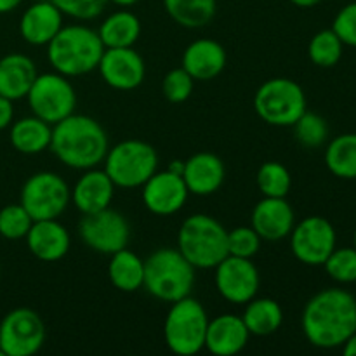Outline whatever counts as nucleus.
<instances>
[{
    "mask_svg": "<svg viewBox=\"0 0 356 356\" xmlns=\"http://www.w3.org/2000/svg\"><path fill=\"white\" fill-rule=\"evenodd\" d=\"M296 225L294 209L285 198L264 197L256 204L250 218V226L261 240L278 242L291 235Z\"/></svg>",
    "mask_w": 356,
    "mask_h": 356,
    "instance_id": "f3484780",
    "label": "nucleus"
},
{
    "mask_svg": "<svg viewBox=\"0 0 356 356\" xmlns=\"http://www.w3.org/2000/svg\"><path fill=\"white\" fill-rule=\"evenodd\" d=\"M332 30L343 40L344 45L356 47V2L348 3L334 17Z\"/></svg>",
    "mask_w": 356,
    "mask_h": 356,
    "instance_id": "58836bf2",
    "label": "nucleus"
},
{
    "mask_svg": "<svg viewBox=\"0 0 356 356\" xmlns=\"http://www.w3.org/2000/svg\"><path fill=\"white\" fill-rule=\"evenodd\" d=\"M141 188L143 204L155 216L176 214L184 207L190 195L183 176H177L170 170H156Z\"/></svg>",
    "mask_w": 356,
    "mask_h": 356,
    "instance_id": "dca6fc26",
    "label": "nucleus"
},
{
    "mask_svg": "<svg viewBox=\"0 0 356 356\" xmlns=\"http://www.w3.org/2000/svg\"><path fill=\"white\" fill-rule=\"evenodd\" d=\"M115 184L106 174V170L87 169L72 188V204L83 214L103 211L110 207L115 195Z\"/></svg>",
    "mask_w": 356,
    "mask_h": 356,
    "instance_id": "aec40b11",
    "label": "nucleus"
},
{
    "mask_svg": "<svg viewBox=\"0 0 356 356\" xmlns=\"http://www.w3.org/2000/svg\"><path fill=\"white\" fill-rule=\"evenodd\" d=\"M219 296L232 305H247L259 292L261 275L256 264L245 257L226 256L214 268Z\"/></svg>",
    "mask_w": 356,
    "mask_h": 356,
    "instance_id": "4468645a",
    "label": "nucleus"
},
{
    "mask_svg": "<svg viewBox=\"0 0 356 356\" xmlns=\"http://www.w3.org/2000/svg\"><path fill=\"white\" fill-rule=\"evenodd\" d=\"M28 104L35 117L54 125L75 113L76 92L68 76L58 72L40 73L26 94Z\"/></svg>",
    "mask_w": 356,
    "mask_h": 356,
    "instance_id": "9d476101",
    "label": "nucleus"
},
{
    "mask_svg": "<svg viewBox=\"0 0 356 356\" xmlns=\"http://www.w3.org/2000/svg\"><path fill=\"white\" fill-rule=\"evenodd\" d=\"M209 315L191 296L170 305L163 322V339L174 355L193 356L205 348Z\"/></svg>",
    "mask_w": 356,
    "mask_h": 356,
    "instance_id": "423d86ee",
    "label": "nucleus"
},
{
    "mask_svg": "<svg viewBox=\"0 0 356 356\" xmlns=\"http://www.w3.org/2000/svg\"><path fill=\"white\" fill-rule=\"evenodd\" d=\"M38 72L33 59L26 54L10 52L0 59V96L10 101L26 97Z\"/></svg>",
    "mask_w": 356,
    "mask_h": 356,
    "instance_id": "b1692460",
    "label": "nucleus"
},
{
    "mask_svg": "<svg viewBox=\"0 0 356 356\" xmlns=\"http://www.w3.org/2000/svg\"><path fill=\"white\" fill-rule=\"evenodd\" d=\"M195 285V266L177 249H159L145 259L143 287L169 305L188 298Z\"/></svg>",
    "mask_w": 356,
    "mask_h": 356,
    "instance_id": "39448f33",
    "label": "nucleus"
},
{
    "mask_svg": "<svg viewBox=\"0 0 356 356\" xmlns=\"http://www.w3.org/2000/svg\"><path fill=\"white\" fill-rule=\"evenodd\" d=\"M327 275L339 284H353L356 282V249L343 247L334 249L332 254L323 263Z\"/></svg>",
    "mask_w": 356,
    "mask_h": 356,
    "instance_id": "f704fd0d",
    "label": "nucleus"
},
{
    "mask_svg": "<svg viewBox=\"0 0 356 356\" xmlns=\"http://www.w3.org/2000/svg\"><path fill=\"white\" fill-rule=\"evenodd\" d=\"M108 278L120 292H136L145 282V261L127 247L111 254L108 263Z\"/></svg>",
    "mask_w": 356,
    "mask_h": 356,
    "instance_id": "a878e982",
    "label": "nucleus"
},
{
    "mask_svg": "<svg viewBox=\"0 0 356 356\" xmlns=\"http://www.w3.org/2000/svg\"><path fill=\"white\" fill-rule=\"evenodd\" d=\"M104 45L97 31L83 24H68L47 44V59L54 72L82 76L97 70Z\"/></svg>",
    "mask_w": 356,
    "mask_h": 356,
    "instance_id": "7ed1b4c3",
    "label": "nucleus"
},
{
    "mask_svg": "<svg viewBox=\"0 0 356 356\" xmlns=\"http://www.w3.org/2000/svg\"><path fill=\"white\" fill-rule=\"evenodd\" d=\"M14 120V106L13 101L0 96V131L9 127Z\"/></svg>",
    "mask_w": 356,
    "mask_h": 356,
    "instance_id": "ea45409f",
    "label": "nucleus"
},
{
    "mask_svg": "<svg viewBox=\"0 0 356 356\" xmlns=\"http://www.w3.org/2000/svg\"><path fill=\"white\" fill-rule=\"evenodd\" d=\"M19 204L33 221L58 219L72 204V188L59 174L42 170L24 181Z\"/></svg>",
    "mask_w": 356,
    "mask_h": 356,
    "instance_id": "1a4fd4ad",
    "label": "nucleus"
},
{
    "mask_svg": "<svg viewBox=\"0 0 356 356\" xmlns=\"http://www.w3.org/2000/svg\"><path fill=\"white\" fill-rule=\"evenodd\" d=\"M63 14L80 21H90L103 14L108 0H51Z\"/></svg>",
    "mask_w": 356,
    "mask_h": 356,
    "instance_id": "4c0bfd02",
    "label": "nucleus"
},
{
    "mask_svg": "<svg viewBox=\"0 0 356 356\" xmlns=\"http://www.w3.org/2000/svg\"><path fill=\"white\" fill-rule=\"evenodd\" d=\"M52 138V125L42 118L24 117L10 124V145L16 152L24 155H37L49 149Z\"/></svg>",
    "mask_w": 356,
    "mask_h": 356,
    "instance_id": "393cba45",
    "label": "nucleus"
},
{
    "mask_svg": "<svg viewBox=\"0 0 356 356\" xmlns=\"http://www.w3.org/2000/svg\"><path fill=\"white\" fill-rule=\"evenodd\" d=\"M341 348H343V353L346 356H356V330L348 337L346 343Z\"/></svg>",
    "mask_w": 356,
    "mask_h": 356,
    "instance_id": "a19ab883",
    "label": "nucleus"
},
{
    "mask_svg": "<svg viewBox=\"0 0 356 356\" xmlns=\"http://www.w3.org/2000/svg\"><path fill=\"white\" fill-rule=\"evenodd\" d=\"M228 56L225 47L212 38H198L191 42L183 52L181 66L198 82H207L219 76L225 70Z\"/></svg>",
    "mask_w": 356,
    "mask_h": 356,
    "instance_id": "6ab92c4d",
    "label": "nucleus"
},
{
    "mask_svg": "<svg viewBox=\"0 0 356 356\" xmlns=\"http://www.w3.org/2000/svg\"><path fill=\"white\" fill-rule=\"evenodd\" d=\"M325 165L339 179H356V134L334 138L325 149Z\"/></svg>",
    "mask_w": 356,
    "mask_h": 356,
    "instance_id": "c756f323",
    "label": "nucleus"
},
{
    "mask_svg": "<svg viewBox=\"0 0 356 356\" xmlns=\"http://www.w3.org/2000/svg\"><path fill=\"white\" fill-rule=\"evenodd\" d=\"M261 249V236L252 226H238L228 232V256L252 259Z\"/></svg>",
    "mask_w": 356,
    "mask_h": 356,
    "instance_id": "c9c22d12",
    "label": "nucleus"
},
{
    "mask_svg": "<svg viewBox=\"0 0 356 356\" xmlns=\"http://www.w3.org/2000/svg\"><path fill=\"white\" fill-rule=\"evenodd\" d=\"M97 72L111 89L134 90L145 80L146 65L141 54L132 47H113L104 49Z\"/></svg>",
    "mask_w": 356,
    "mask_h": 356,
    "instance_id": "2eb2a0df",
    "label": "nucleus"
},
{
    "mask_svg": "<svg viewBox=\"0 0 356 356\" xmlns=\"http://www.w3.org/2000/svg\"><path fill=\"white\" fill-rule=\"evenodd\" d=\"M301 325L313 346L341 348L356 330V299L343 289H325L306 302Z\"/></svg>",
    "mask_w": 356,
    "mask_h": 356,
    "instance_id": "f257e3e1",
    "label": "nucleus"
},
{
    "mask_svg": "<svg viewBox=\"0 0 356 356\" xmlns=\"http://www.w3.org/2000/svg\"><path fill=\"white\" fill-rule=\"evenodd\" d=\"M177 250L195 270H214L228 256V229L212 216H190L177 233Z\"/></svg>",
    "mask_w": 356,
    "mask_h": 356,
    "instance_id": "20e7f679",
    "label": "nucleus"
},
{
    "mask_svg": "<svg viewBox=\"0 0 356 356\" xmlns=\"http://www.w3.org/2000/svg\"><path fill=\"white\" fill-rule=\"evenodd\" d=\"M292 176L280 162H264L257 170V188L263 197L285 198L291 191Z\"/></svg>",
    "mask_w": 356,
    "mask_h": 356,
    "instance_id": "2f4dec72",
    "label": "nucleus"
},
{
    "mask_svg": "<svg viewBox=\"0 0 356 356\" xmlns=\"http://www.w3.org/2000/svg\"><path fill=\"white\" fill-rule=\"evenodd\" d=\"M243 323L250 336H271L277 332L284 322L282 306L271 298H254L245 305L242 315Z\"/></svg>",
    "mask_w": 356,
    "mask_h": 356,
    "instance_id": "cd10ccee",
    "label": "nucleus"
},
{
    "mask_svg": "<svg viewBox=\"0 0 356 356\" xmlns=\"http://www.w3.org/2000/svg\"><path fill=\"white\" fill-rule=\"evenodd\" d=\"M79 233L90 250L111 256L127 247L131 226L120 212L108 207L92 214H83L79 222Z\"/></svg>",
    "mask_w": 356,
    "mask_h": 356,
    "instance_id": "ddd939ff",
    "label": "nucleus"
},
{
    "mask_svg": "<svg viewBox=\"0 0 356 356\" xmlns=\"http://www.w3.org/2000/svg\"><path fill=\"white\" fill-rule=\"evenodd\" d=\"M225 163L214 153L200 152L184 160L183 179L191 195L209 197L216 193L225 183Z\"/></svg>",
    "mask_w": 356,
    "mask_h": 356,
    "instance_id": "4be33fe9",
    "label": "nucleus"
},
{
    "mask_svg": "<svg viewBox=\"0 0 356 356\" xmlns=\"http://www.w3.org/2000/svg\"><path fill=\"white\" fill-rule=\"evenodd\" d=\"M97 35L104 49L132 47L141 37V21L131 10H117L101 23Z\"/></svg>",
    "mask_w": 356,
    "mask_h": 356,
    "instance_id": "bb28decb",
    "label": "nucleus"
},
{
    "mask_svg": "<svg viewBox=\"0 0 356 356\" xmlns=\"http://www.w3.org/2000/svg\"><path fill=\"white\" fill-rule=\"evenodd\" d=\"M250 332L247 330L242 316L225 313L209 320L205 334V348L216 356L238 355L247 346Z\"/></svg>",
    "mask_w": 356,
    "mask_h": 356,
    "instance_id": "412c9836",
    "label": "nucleus"
},
{
    "mask_svg": "<svg viewBox=\"0 0 356 356\" xmlns=\"http://www.w3.org/2000/svg\"><path fill=\"white\" fill-rule=\"evenodd\" d=\"M63 16L51 0L31 3L21 16V37L30 45H47L63 28Z\"/></svg>",
    "mask_w": 356,
    "mask_h": 356,
    "instance_id": "5701e85b",
    "label": "nucleus"
},
{
    "mask_svg": "<svg viewBox=\"0 0 356 356\" xmlns=\"http://www.w3.org/2000/svg\"><path fill=\"white\" fill-rule=\"evenodd\" d=\"M33 219L21 204H10L0 209V236L7 240H21L28 235Z\"/></svg>",
    "mask_w": 356,
    "mask_h": 356,
    "instance_id": "72a5a7b5",
    "label": "nucleus"
},
{
    "mask_svg": "<svg viewBox=\"0 0 356 356\" xmlns=\"http://www.w3.org/2000/svg\"><path fill=\"white\" fill-rule=\"evenodd\" d=\"M291 249L296 259L306 266H323L337 245L332 222L322 216H309L291 232Z\"/></svg>",
    "mask_w": 356,
    "mask_h": 356,
    "instance_id": "f8f14e48",
    "label": "nucleus"
},
{
    "mask_svg": "<svg viewBox=\"0 0 356 356\" xmlns=\"http://www.w3.org/2000/svg\"><path fill=\"white\" fill-rule=\"evenodd\" d=\"M104 170L115 186L132 190L141 188L159 169V155L149 143L125 139L108 149Z\"/></svg>",
    "mask_w": 356,
    "mask_h": 356,
    "instance_id": "0eeeda50",
    "label": "nucleus"
},
{
    "mask_svg": "<svg viewBox=\"0 0 356 356\" xmlns=\"http://www.w3.org/2000/svg\"><path fill=\"white\" fill-rule=\"evenodd\" d=\"M343 40L330 28V30H322L313 35L308 44V56L313 65L320 68H332L343 58Z\"/></svg>",
    "mask_w": 356,
    "mask_h": 356,
    "instance_id": "7c9ffc66",
    "label": "nucleus"
},
{
    "mask_svg": "<svg viewBox=\"0 0 356 356\" xmlns=\"http://www.w3.org/2000/svg\"><path fill=\"white\" fill-rule=\"evenodd\" d=\"M195 80L191 79L190 73L181 66V68H174L163 76L162 82V92L167 101L170 103H184L188 97L193 92Z\"/></svg>",
    "mask_w": 356,
    "mask_h": 356,
    "instance_id": "e433bc0d",
    "label": "nucleus"
},
{
    "mask_svg": "<svg viewBox=\"0 0 356 356\" xmlns=\"http://www.w3.org/2000/svg\"><path fill=\"white\" fill-rule=\"evenodd\" d=\"M0 356H6V355H3V351H2V350H0Z\"/></svg>",
    "mask_w": 356,
    "mask_h": 356,
    "instance_id": "de8ad7c7",
    "label": "nucleus"
},
{
    "mask_svg": "<svg viewBox=\"0 0 356 356\" xmlns=\"http://www.w3.org/2000/svg\"><path fill=\"white\" fill-rule=\"evenodd\" d=\"M353 245H355V249H356V229H355V235H353Z\"/></svg>",
    "mask_w": 356,
    "mask_h": 356,
    "instance_id": "49530a36",
    "label": "nucleus"
},
{
    "mask_svg": "<svg viewBox=\"0 0 356 356\" xmlns=\"http://www.w3.org/2000/svg\"><path fill=\"white\" fill-rule=\"evenodd\" d=\"M254 110L261 120L273 127H292L306 111V94L296 80L270 79L254 94Z\"/></svg>",
    "mask_w": 356,
    "mask_h": 356,
    "instance_id": "6e6552de",
    "label": "nucleus"
},
{
    "mask_svg": "<svg viewBox=\"0 0 356 356\" xmlns=\"http://www.w3.org/2000/svg\"><path fill=\"white\" fill-rule=\"evenodd\" d=\"M167 14L183 28L197 30L214 19L216 0H163Z\"/></svg>",
    "mask_w": 356,
    "mask_h": 356,
    "instance_id": "c85d7f7f",
    "label": "nucleus"
},
{
    "mask_svg": "<svg viewBox=\"0 0 356 356\" xmlns=\"http://www.w3.org/2000/svg\"><path fill=\"white\" fill-rule=\"evenodd\" d=\"M45 343V325L30 308H16L0 322V350L6 356H31Z\"/></svg>",
    "mask_w": 356,
    "mask_h": 356,
    "instance_id": "9b49d317",
    "label": "nucleus"
},
{
    "mask_svg": "<svg viewBox=\"0 0 356 356\" xmlns=\"http://www.w3.org/2000/svg\"><path fill=\"white\" fill-rule=\"evenodd\" d=\"M294 136L299 145L306 148H320L329 138V125L325 118L306 110L294 125Z\"/></svg>",
    "mask_w": 356,
    "mask_h": 356,
    "instance_id": "473e14b6",
    "label": "nucleus"
},
{
    "mask_svg": "<svg viewBox=\"0 0 356 356\" xmlns=\"http://www.w3.org/2000/svg\"><path fill=\"white\" fill-rule=\"evenodd\" d=\"M167 170H170V172L177 174V176H183V172H184V160H172V162L169 163V167H167Z\"/></svg>",
    "mask_w": 356,
    "mask_h": 356,
    "instance_id": "37998d69",
    "label": "nucleus"
},
{
    "mask_svg": "<svg viewBox=\"0 0 356 356\" xmlns=\"http://www.w3.org/2000/svg\"><path fill=\"white\" fill-rule=\"evenodd\" d=\"M289 2H292L294 6H298V7H302V9H308V7L318 6L322 0H289Z\"/></svg>",
    "mask_w": 356,
    "mask_h": 356,
    "instance_id": "c03bdc74",
    "label": "nucleus"
},
{
    "mask_svg": "<svg viewBox=\"0 0 356 356\" xmlns=\"http://www.w3.org/2000/svg\"><path fill=\"white\" fill-rule=\"evenodd\" d=\"M49 149L63 165L87 170L104 162L110 149V139L103 125L92 117L72 113L52 125Z\"/></svg>",
    "mask_w": 356,
    "mask_h": 356,
    "instance_id": "f03ea898",
    "label": "nucleus"
},
{
    "mask_svg": "<svg viewBox=\"0 0 356 356\" xmlns=\"http://www.w3.org/2000/svg\"><path fill=\"white\" fill-rule=\"evenodd\" d=\"M108 2H113L120 7H131L134 6V3H138L139 0H108Z\"/></svg>",
    "mask_w": 356,
    "mask_h": 356,
    "instance_id": "a18cd8bd",
    "label": "nucleus"
},
{
    "mask_svg": "<svg viewBox=\"0 0 356 356\" xmlns=\"http://www.w3.org/2000/svg\"><path fill=\"white\" fill-rule=\"evenodd\" d=\"M30 252L44 263H56L68 254L72 238L58 219L33 221L30 232L24 236Z\"/></svg>",
    "mask_w": 356,
    "mask_h": 356,
    "instance_id": "a211bd4d",
    "label": "nucleus"
},
{
    "mask_svg": "<svg viewBox=\"0 0 356 356\" xmlns=\"http://www.w3.org/2000/svg\"><path fill=\"white\" fill-rule=\"evenodd\" d=\"M21 2L23 0H0V14H7L10 10L17 9Z\"/></svg>",
    "mask_w": 356,
    "mask_h": 356,
    "instance_id": "79ce46f5",
    "label": "nucleus"
}]
</instances>
